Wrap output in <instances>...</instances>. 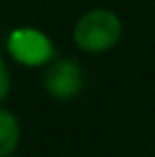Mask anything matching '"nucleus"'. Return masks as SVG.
<instances>
[{
    "mask_svg": "<svg viewBox=\"0 0 155 157\" xmlns=\"http://www.w3.org/2000/svg\"><path fill=\"white\" fill-rule=\"evenodd\" d=\"M19 142H21V123L17 115L0 106V157L15 155Z\"/></svg>",
    "mask_w": 155,
    "mask_h": 157,
    "instance_id": "4",
    "label": "nucleus"
},
{
    "mask_svg": "<svg viewBox=\"0 0 155 157\" xmlns=\"http://www.w3.org/2000/svg\"><path fill=\"white\" fill-rule=\"evenodd\" d=\"M123 36L121 17L106 6L85 11L72 26V43L87 55H102L113 51Z\"/></svg>",
    "mask_w": 155,
    "mask_h": 157,
    "instance_id": "1",
    "label": "nucleus"
},
{
    "mask_svg": "<svg viewBox=\"0 0 155 157\" xmlns=\"http://www.w3.org/2000/svg\"><path fill=\"white\" fill-rule=\"evenodd\" d=\"M9 94H11V72L4 57L0 55V104L9 98Z\"/></svg>",
    "mask_w": 155,
    "mask_h": 157,
    "instance_id": "5",
    "label": "nucleus"
},
{
    "mask_svg": "<svg viewBox=\"0 0 155 157\" xmlns=\"http://www.w3.org/2000/svg\"><path fill=\"white\" fill-rule=\"evenodd\" d=\"M6 51L24 66H47L53 59V43L49 36L34 28H19L9 34Z\"/></svg>",
    "mask_w": 155,
    "mask_h": 157,
    "instance_id": "3",
    "label": "nucleus"
},
{
    "mask_svg": "<svg viewBox=\"0 0 155 157\" xmlns=\"http://www.w3.org/2000/svg\"><path fill=\"white\" fill-rule=\"evenodd\" d=\"M83 83H85L83 68L75 57H53L45 66L43 72L45 94L57 102L75 100L83 89Z\"/></svg>",
    "mask_w": 155,
    "mask_h": 157,
    "instance_id": "2",
    "label": "nucleus"
},
{
    "mask_svg": "<svg viewBox=\"0 0 155 157\" xmlns=\"http://www.w3.org/2000/svg\"><path fill=\"white\" fill-rule=\"evenodd\" d=\"M11 157H19V155H11Z\"/></svg>",
    "mask_w": 155,
    "mask_h": 157,
    "instance_id": "6",
    "label": "nucleus"
}]
</instances>
